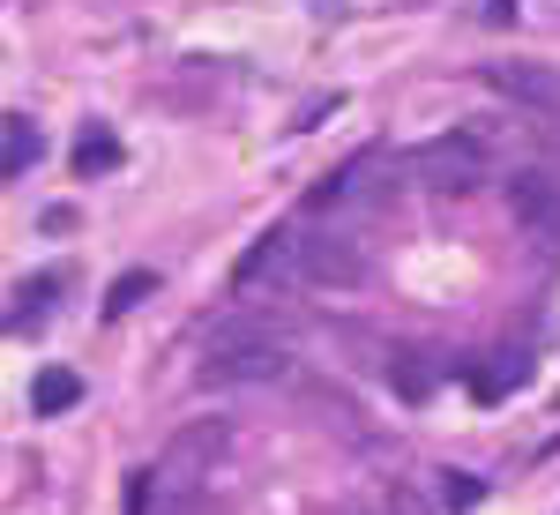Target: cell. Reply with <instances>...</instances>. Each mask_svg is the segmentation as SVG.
Returning a JSON list of instances; mask_svg holds the SVG:
<instances>
[{
    "label": "cell",
    "instance_id": "cell-5",
    "mask_svg": "<svg viewBox=\"0 0 560 515\" xmlns=\"http://www.w3.org/2000/svg\"><path fill=\"white\" fill-rule=\"evenodd\" d=\"M374 172H388V150H359L351 165H337L329 179H322V187H314V195H306V210H314V216L351 210V202H359V195L374 187Z\"/></svg>",
    "mask_w": 560,
    "mask_h": 515
},
{
    "label": "cell",
    "instance_id": "cell-7",
    "mask_svg": "<svg viewBox=\"0 0 560 515\" xmlns=\"http://www.w3.org/2000/svg\"><path fill=\"white\" fill-rule=\"evenodd\" d=\"M306 277L314 284H359L366 277V247L351 232H322V239H306Z\"/></svg>",
    "mask_w": 560,
    "mask_h": 515
},
{
    "label": "cell",
    "instance_id": "cell-3",
    "mask_svg": "<svg viewBox=\"0 0 560 515\" xmlns=\"http://www.w3.org/2000/svg\"><path fill=\"white\" fill-rule=\"evenodd\" d=\"M292 277H306V239L300 232H261V239H247V255L232 261V300L284 292Z\"/></svg>",
    "mask_w": 560,
    "mask_h": 515
},
{
    "label": "cell",
    "instance_id": "cell-10",
    "mask_svg": "<svg viewBox=\"0 0 560 515\" xmlns=\"http://www.w3.org/2000/svg\"><path fill=\"white\" fill-rule=\"evenodd\" d=\"M52 284H60V277H23V284H15V292H8V337H31V329H45V300H52Z\"/></svg>",
    "mask_w": 560,
    "mask_h": 515
},
{
    "label": "cell",
    "instance_id": "cell-17",
    "mask_svg": "<svg viewBox=\"0 0 560 515\" xmlns=\"http://www.w3.org/2000/svg\"><path fill=\"white\" fill-rule=\"evenodd\" d=\"M382 515H433V508H427V493H419V485H388Z\"/></svg>",
    "mask_w": 560,
    "mask_h": 515
},
{
    "label": "cell",
    "instance_id": "cell-16",
    "mask_svg": "<svg viewBox=\"0 0 560 515\" xmlns=\"http://www.w3.org/2000/svg\"><path fill=\"white\" fill-rule=\"evenodd\" d=\"M158 501H165V478L158 471H128V515H150Z\"/></svg>",
    "mask_w": 560,
    "mask_h": 515
},
{
    "label": "cell",
    "instance_id": "cell-1",
    "mask_svg": "<svg viewBox=\"0 0 560 515\" xmlns=\"http://www.w3.org/2000/svg\"><path fill=\"white\" fill-rule=\"evenodd\" d=\"M292 366V329L269 314H232L202 343V388H240V382H277Z\"/></svg>",
    "mask_w": 560,
    "mask_h": 515
},
{
    "label": "cell",
    "instance_id": "cell-6",
    "mask_svg": "<svg viewBox=\"0 0 560 515\" xmlns=\"http://www.w3.org/2000/svg\"><path fill=\"white\" fill-rule=\"evenodd\" d=\"M478 75H486V90H501V97H523V105H538V113H560V75H553V68H523V60H486Z\"/></svg>",
    "mask_w": 560,
    "mask_h": 515
},
{
    "label": "cell",
    "instance_id": "cell-4",
    "mask_svg": "<svg viewBox=\"0 0 560 515\" xmlns=\"http://www.w3.org/2000/svg\"><path fill=\"white\" fill-rule=\"evenodd\" d=\"M509 216H516L523 239H538V247H553V255H560V187L546 179V172L509 179Z\"/></svg>",
    "mask_w": 560,
    "mask_h": 515
},
{
    "label": "cell",
    "instance_id": "cell-11",
    "mask_svg": "<svg viewBox=\"0 0 560 515\" xmlns=\"http://www.w3.org/2000/svg\"><path fill=\"white\" fill-rule=\"evenodd\" d=\"M68 157H75V172H83V179H97V172L120 165V134L105 128V120H90V128L75 134V150H68Z\"/></svg>",
    "mask_w": 560,
    "mask_h": 515
},
{
    "label": "cell",
    "instance_id": "cell-14",
    "mask_svg": "<svg viewBox=\"0 0 560 515\" xmlns=\"http://www.w3.org/2000/svg\"><path fill=\"white\" fill-rule=\"evenodd\" d=\"M516 382H523V366H471V396L478 403H501Z\"/></svg>",
    "mask_w": 560,
    "mask_h": 515
},
{
    "label": "cell",
    "instance_id": "cell-12",
    "mask_svg": "<svg viewBox=\"0 0 560 515\" xmlns=\"http://www.w3.org/2000/svg\"><path fill=\"white\" fill-rule=\"evenodd\" d=\"M388 382H396V396H404V403H427V396H433L427 351H396V359H388Z\"/></svg>",
    "mask_w": 560,
    "mask_h": 515
},
{
    "label": "cell",
    "instance_id": "cell-2",
    "mask_svg": "<svg viewBox=\"0 0 560 515\" xmlns=\"http://www.w3.org/2000/svg\"><path fill=\"white\" fill-rule=\"evenodd\" d=\"M404 172H411L419 187H433V195H478V187L493 179V150H486V134L448 128V134H433V142H419V150L404 157Z\"/></svg>",
    "mask_w": 560,
    "mask_h": 515
},
{
    "label": "cell",
    "instance_id": "cell-9",
    "mask_svg": "<svg viewBox=\"0 0 560 515\" xmlns=\"http://www.w3.org/2000/svg\"><path fill=\"white\" fill-rule=\"evenodd\" d=\"M75 403H83V374H75V366H38L31 411H38V419H60V411H75Z\"/></svg>",
    "mask_w": 560,
    "mask_h": 515
},
{
    "label": "cell",
    "instance_id": "cell-15",
    "mask_svg": "<svg viewBox=\"0 0 560 515\" xmlns=\"http://www.w3.org/2000/svg\"><path fill=\"white\" fill-rule=\"evenodd\" d=\"M486 501V485L471 471H441V508H478Z\"/></svg>",
    "mask_w": 560,
    "mask_h": 515
},
{
    "label": "cell",
    "instance_id": "cell-8",
    "mask_svg": "<svg viewBox=\"0 0 560 515\" xmlns=\"http://www.w3.org/2000/svg\"><path fill=\"white\" fill-rule=\"evenodd\" d=\"M38 157H45L38 120H31V113H8V120H0V172H8V179H23Z\"/></svg>",
    "mask_w": 560,
    "mask_h": 515
},
{
    "label": "cell",
    "instance_id": "cell-13",
    "mask_svg": "<svg viewBox=\"0 0 560 515\" xmlns=\"http://www.w3.org/2000/svg\"><path fill=\"white\" fill-rule=\"evenodd\" d=\"M158 292V277L150 269H128V277H113V292H105V321H120V314H135V306Z\"/></svg>",
    "mask_w": 560,
    "mask_h": 515
}]
</instances>
